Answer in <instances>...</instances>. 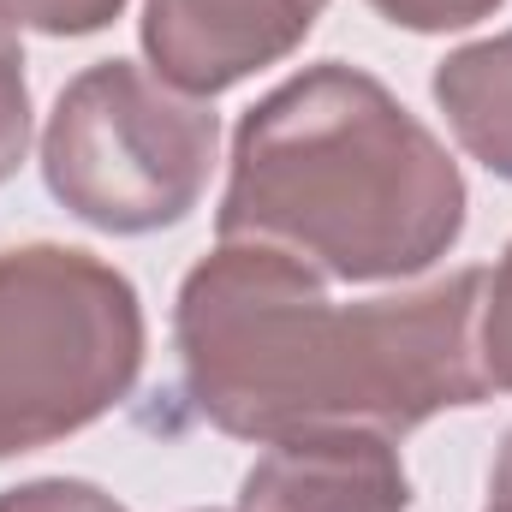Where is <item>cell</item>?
<instances>
[{
    "label": "cell",
    "mask_w": 512,
    "mask_h": 512,
    "mask_svg": "<svg viewBox=\"0 0 512 512\" xmlns=\"http://www.w3.org/2000/svg\"><path fill=\"white\" fill-rule=\"evenodd\" d=\"M483 280L489 268H459L417 292L334 304L292 256L215 245L173 304L185 399L209 429L262 447L316 429L411 435L489 399Z\"/></svg>",
    "instance_id": "6da1fadb"
},
{
    "label": "cell",
    "mask_w": 512,
    "mask_h": 512,
    "mask_svg": "<svg viewBox=\"0 0 512 512\" xmlns=\"http://www.w3.org/2000/svg\"><path fill=\"white\" fill-rule=\"evenodd\" d=\"M215 233L322 280H411L459 245L465 173L382 78L322 60L239 120Z\"/></svg>",
    "instance_id": "7a4b0ae2"
},
{
    "label": "cell",
    "mask_w": 512,
    "mask_h": 512,
    "mask_svg": "<svg viewBox=\"0 0 512 512\" xmlns=\"http://www.w3.org/2000/svg\"><path fill=\"white\" fill-rule=\"evenodd\" d=\"M143 304L114 262L72 245L0 251V459L108 417L143 370Z\"/></svg>",
    "instance_id": "3957f363"
},
{
    "label": "cell",
    "mask_w": 512,
    "mask_h": 512,
    "mask_svg": "<svg viewBox=\"0 0 512 512\" xmlns=\"http://www.w3.org/2000/svg\"><path fill=\"white\" fill-rule=\"evenodd\" d=\"M221 120L209 102L161 84L131 60L78 72L42 131V179L66 215L96 233L179 227L215 173Z\"/></svg>",
    "instance_id": "277c9868"
},
{
    "label": "cell",
    "mask_w": 512,
    "mask_h": 512,
    "mask_svg": "<svg viewBox=\"0 0 512 512\" xmlns=\"http://www.w3.org/2000/svg\"><path fill=\"white\" fill-rule=\"evenodd\" d=\"M328 0H143V54L161 84L209 102L286 60Z\"/></svg>",
    "instance_id": "5b68a950"
},
{
    "label": "cell",
    "mask_w": 512,
    "mask_h": 512,
    "mask_svg": "<svg viewBox=\"0 0 512 512\" xmlns=\"http://www.w3.org/2000/svg\"><path fill=\"white\" fill-rule=\"evenodd\" d=\"M239 512H411V477L376 429L286 435L245 471Z\"/></svg>",
    "instance_id": "8992f818"
},
{
    "label": "cell",
    "mask_w": 512,
    "mask_h": 512,
    "mask_svg": "<svg viewBox=\"0 0 512 512\" xmlns=\"http://www.w3.org/2000/svg\"><path fill=\"white\" fill-rule=\"evenodd\" d=\"M435 102L471 161L512 179V30L453 48L435 66Z\"/></svg>",
    "instance_id": "52a82bcc"
},
{
    "label": "cell",
    "mask_w": 512,
    "mask_h": 512,
    "mask_svg": "<svg viewBox=\"0 0 512 512\" xmlns=\"http://www.w3.org/2000/svg\"><path fill=\"white\" fill-rule=\"evenodd\" d=\"M126 12V0H0V24L36 36H96Z\"/></svg>",
    "instance_id": "ba28073f"
},
{
    "label": "cell",
    "mask_w": 512,
    "mask_h": 512,
    "mask_svg": "<svg viewBox=\"0 0 512 512\" xmlns=\"http://www.w3.org/2000/svg\"><path fill=\"white\" fill-rule=\"evenodd\" d=\"M30 149V84H24V48L18 30L0 24V185L18 173Z\"/></svg>",
    "instance_id": "9c48e42d"
},
{
    "label": "cell",
    "mask_w": 512,
    "mask_h": 512,
    "mask_svg": "<svg viewBox=\"0 0 512 512\" xmlns=\"http://www.w3.org/2000/svg\"><path fill=\"white\" fill-rule=\"evenodd\" d=\"M477 346H483V376H489V393H495V387L512 393V245H507V256L489 268V280H483V322H477Z\"/></svg>",
    "instance_id": "30bf717a"
},
{
    "label": "cell",
    "mask_w": 512,
    "mask_h": 512,
    "mask_svg": "<svg viewBox=\"0 0 512 512\" xmlns=\"http://www.w3.org/2000/svg\"><path fill=\"white\" fill-rule=\"evenodd\" d=\"M387 24L399 30H417V36H441V30H465V24H483L495 18L507 0H370Z\"/></svg>",
    "instance_id": "8fae6325"
},
{
    "label": "cell",
    "mask_w": 512,
    "mask_h": 512,
    "mask_svg": "<svg viewBox=\"0 0 512 512\" xmlns=\"http://www.w3.org/2000/svg\"><path fill=\"white\" fill-rule=\"evenodd\" d=\"M0 512H126L108 489L78 483V477H42V483H18L0 495Z\"/></svg>",
    "instance_id": "7c38bea8"
},
{
    "label": "cell",
    "mask_w": 512,
    "mask_h": 512,
    "mask_svg": "<svg viewBox=\"0 0 512 512\" xmlns=\"http://www.w3.org/2000/svg\"><path fill=\"white\" fill-rule=\"evenodd\" d=\"M489 501H512V429L495 453V477H489Z\"/></svg>",
    "instance_id": "4fadbf2b"
},
{
    "label": "cell",
    "mask_w": 512,
    "mask_h": 512,
    "mask_svg": "<svg viewBox=\"0 0 512 512\" xmlns=\"http://www.w3.org/2000/svg\"><path fill=\"white\" fill-rule=\"evenodd\" d=\"M483 512H512V501H489V507H483Z\"/></svg>",
    "instance_id": "5bb4252c"
}]
</instances>
